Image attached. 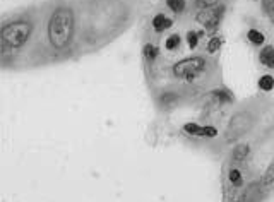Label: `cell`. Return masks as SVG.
Segmentation results:
<instances>
[{
  "label": "cell",
  "mask_w": 274,
  "mask_h": 202,
  "mask_svg": "<svg viewBox=\"0 0 274 202\" xmlns=\"http://www.w3.org/2000/svg\"><path fill=\"white\" fill-rule=\"evenodd\" d=\"M74 35V14L71 9L60 7L52 14L48 21V40L50 45L57 50H62L71 45Z\"/></svg>",
  "instance_id": "obj_1"
},
{
  "label": "cell",
  "mask_w": 274,
  "mask_h": 202,
  "mask_svg": "<svg viewBox=\"0 0 274 202\" xmlns=\"http://www.w3.org/2000/svg\"><path fill=\"white\" fill-rule=\"evenodd\" d=\"M33 31V24L29 21H14L9 22L2 28V45H4V50H14L22 46L26 41H28L29 35Z\"/></svg>",
  "instance_id": "obj_2"
},
{
  "label": "cell",
  "mask_w": 274,
  "mask_h": 202,
  "mask_svg": "<svg viewBox=\"0 0 274 202\" xmlns=\"http://www.w3.org/2000/svg\"><path fill=\"white\" fill-rule=\"evenodd\" d=\"M206 69V60L202 57H190V59H183L178 63L173 65V74L180 79H194L200 70Z\"/></svg>",
  "instance_id": "obj_3"
},
{
  "label": "cell",
  "mask_w": 274,
  "mask_h": 202,
  "mask_svg": "<svg viewBox=\"0 0 274 202\" xmlns=\"http://www.w3.org/2000/svg\"><path fill=\"white\" fill-rule=\"evenodd\" d=\"M223 14H225V5L215 4L211 7L200 9L199 14H197V21L206 26V29H216L219 26V22H221Z\"/></svg>",
  "instance_id": "obj_4"
},
{
  "label": "cell",
  "mask_w": 274,
  "mask_h": 202,
  "mask_svg": "<svg viewBox=\"0 0 274 202\" xmlns=\"http://www.w3.org/2000/svg\"><path fill=\"white\" fill-rule=\"evenodd\" d=\"M252 123L254 120L249 113H238V115H235L232 119V122H230L228 130H226V139L236 141L252 127Z\"/></svg>",
  "instance_id": "obj_5"
},
{
  "label": "cell",
  "mask_w": 274,
  "mask_h": 202,
  "mask_svg": "<svg viewBox=\"0 0 274 202\" xmlns=\"http://www.w3.org/2000/svg\"><path fill=\"white\" fill-rule=\"evenodd\" d=\"M259 60L264 67L267 69H274V46L273 45H266L259 53Z\"/></svg>",
  "instance_id": "obj_6"
},
{
  "label": "cell",
  "mask_w": 274,
  "mask_h": 202,
  "mask_svg": "<svg viewBox=\"0 0 274 202\" xmlns=\"http://www.w3.org/2000/svg\"><path fill=\"white\" fill-rule=\"evenodd\" d=\"M173 26V21L165 14H156L155 19H153V29L156 33H163L166 29H170Z\"/></svg>",
  "instance_id": "obj_7"
},
{
  "label": "cell",
  "mask_w": 274,
  "mask_h": 202,
  "mask_svg": "<svg viewBox=\"0 0 274 202\" xmlns=\"http://www.w3.org/2000/svg\"><path fill=\"white\" fill-rule=\"evenodd\" d=\"M250 153V147L249 144H238V146L233 147L232 151V160L233 161H243Z\"/></svg>",
  "instance_id": "obj_8"
},
{
  "label": "cell",
  "mask_w": 274,
  "mask_h": 202,
  "mask_svg": "<svg viewBox=\"0 0 274 202\" xmlns=\"http://www.w3.org/2000/svg\"><path fill=\"white\" fill-rule=\"evenodd\" d=\"M142 55H144V59L148 60V62H155L159 55L158 46L153 45V43H146L144 48H142Z\"/></svg>",
  "instance_id": "obj_9"
},
{
  "label": "cell",
  "mask_w": 274,
  "mask_h": 202,
  "mask_svg": "<svg viewBox=\"0 0 274 202\" xmlns=\"http://www.w3.org/2000/svg\"><path fill=\"white\" fill-rule=\"evenodd\" d=\"M247 38H249V41L252 43V45H257V46H262L264 41H266L262 33H260L259 29H254V28L247 31Z\"/></svg>",
  "instance_id": "obj_10"
},
{
  "label": "cell",
  "mask_w": 274,
  "mask_h": 202,
  "mask_svg": "<svg viewBox=\"0 0 274 202\" xmlns=\"http://www.w3.org/2000/svg\"><path fill=\"white\" fill-rule=\"evenodd\" d=\"M257 86H259V89L264 91V93H269V91L274 89V77L269 76V74H266V76H262L259 79Z\"/></svg>",
  "instance_id": "obj_11"
},
{
  "label": "cell",
  "mask_w": 274,
  "mask_h": 202,
  "mask_svg": "<svg viewBox=\"0 0 274 202\" xmlns=\"http://www.w3.org/2000/svg\"><path fill=\"white\" fill-rule=\"evenodd\" d=\"M166 5H168L170 11H173L175 14H180V12L185 11L187 2L185 0H166Z\"/></svg>",
  "instance_id": "obj_12"
},
{
  "label": "cell",
  "mask_w": 274,
  "mask_h": 202,
  "mask_svg": "<svg viewBox=\"0 0 274 202\" xmlns=\"http://www.w3.org/2000/svg\"><path fill=\"white\" fill-rule=\"evenodd\" d=\"M228 180L232 182V185H235V187H242L243 185V177H242V173H240V170H236V168H232V170L228 171Z\"/></svg>",
  "instance_id": "obj_13"
},
{
  "label": "cell",
  "mask_w": 274,
  "mask_h": 202,
  "mask_svg": "<svg viewBox=\"0 0 274 202\" xmlns=\"http://www.w3.org/2000/svg\"><path fill=\"white\" fill-rule=\"evenodd\" d=\"M183 130H185L187 134H190V136L202 137L204 125H197V123H194V122H189V123H185V125H183Z\"/></svg>",
  "instance_id": "obj_14"
},
{
  "label": "cell",
  "mask_w": 274,
  "mask_h": 202,
  "mask_svg": "<svg viewBox=\"0 0 274 202\" xmlns=\"http://www.w3.org/2000/svg\"><path fill=\"white\" fill-rule=\"evenodd\" d=\"M180 43H182V38H180L178 35H172V36H168V38H166L165 46H166V50H170V52H173V50L178 48Z\"/></svg>",
  "instance_id": "obj_15"
},
{
  "label": "cell",
  "mask_w": 274,
  "mask_h": 202,
  "mask_svg": "<svg viewBox=\"0 0 274 202\" xmlns=\"http://www.w3.org/2000/svg\"><path fill=\"white\" fill-rule=\"evenodd\" d=\"M221 45H223V40L219 38V36H213L208 43V53H216L221 48Z\"/></svg>",
  "instance_id": "obj_16"
},
{
  "label": "cell",
  "mask_w": 274,
  "mask_h": 202,
  "mask_svg": "<svg viewBox=\"0 0 274 202\" xmlns=\"http://www.w3.org/2000/svg\"><path fill=\"white\" fill-rule=\"evenodd\" d=\"M187 45H189L190 50L197 48V45H199V35H197V31L187 33Z\"/></svg>",
  "instance_id": "obj_17"
},
{
  "label": "cell",
  "mask_w": 274,
  "mask_h": 202,
  "mask_svg": "<svg viewBox=\"0 0 274 202\" xmlns=\"http://www.w3.org/2000/svg\"><path fill=\"white\" fill-rule=\"evenodd\" d=\"M271 183H274V163L269 164V168H267V171L262 177V185H271Z\"/></svg>",
  "instance_id": "obj_18"
},
{
  "label": "cell",
  "mask_w": 274,
  "mask_h": 202,
  "mask_svg": "<svg viewBox=\"0 0 274 202\" xmlns=\"http://www.w3.org/2000/svg\"><path fill=\"white\" fill-rule=\"evenodd\" d=\"M264 12L271 18V21L274 22V0H262Z\"/></svg>",
  "instance_id": "obj_19"
},
{
  "label": "cell",
  "mask_w": 274,
  "mask_h": 202,
  "mask_svg": "<svg viewBox=\"0 0 274 202\" xmlns=\"http://www.w3.org/2000/svg\"><path fill=\"white\" fill-rule=\"evenodd\" d=\"M218 136V129L213 125H204V130H202V137H209V139H213V137Z\"/></svg>",
  "instance_id": "obj_20"
},
{
  "label": "cell",
  "mask_w": 274,
  "mask_h": 202,
  "mask_svg": "<svg viewBox=\"0 0 274 202\" xmlns=\"http://www.w3.org/2000/svg\"><path fill=\"white\" fill-rule=\"evenodd\" d=\"M215 0H196V4L199 5L200 9H206V7H211V5H215L213 4Z\"/></svg>",
  "instance_id": "obj_21"
},
{
  "label": "cell",
  "mask_w": 274,
  "mask_h": 202,
  "mask_svg": "<svg viewBox=\"0 0 274 202\" xmlns=\"http://www.w3.org/2000/svg\"><path fill=\"white\" fill-rule=\"evenodd\" d=\"M232 202H238V201H232Z\"/></svg>",
  "instance_id": "obj_22"
}]
</instances>
